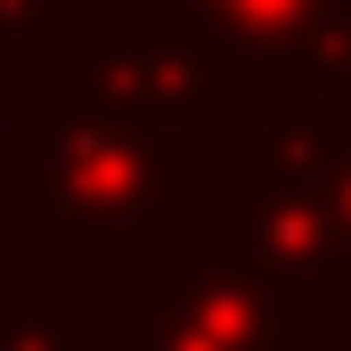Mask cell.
Segmentation results:
<instances>
[{
    "mask_svg": "<svg viewBox=\"0 0 351 351\" xmlns=\"http://www.w3.org/2000/svg\"><path fill=\"white\" fill-rule=\"evenodd\" d=\"M58 16L66 25H82V16H156V0H58Z\"/></svg>",
    "mask_w": 351,
    "mask_h": 351,
    "instance_id": "8",
    "label": "cell"
},
{
    "mask_svg": "<svg viewBox=\"0 0 351 351\" xmlns=\"http://www.w3.org/2000/svg\"><path fill=\"white\" fill-rule=\"evenodd\" d=\"M156 8L213 33L237 98H262L278 82H319L351 41V0H156Z\"/></svg>",
    "mask_w": 351,
    "mask_h": 351,
    "instance_id": "5",
    "label": "cell"
},
{
    "mask_svg": "<svg viewBox=\"0 0 351 351\" xmlns=\"http://www.w3.org/2000/svg\"><path fill=\"white\" fill-rule=\"evenodd\" d=\"M221 237L278 278L294 327L302 319H335V302L351 286V237H343V221L311 188H294L278 164L237 156L221 172Z\"/></svg>",
    "mask_w": 351,
    "mask_h": 351,
    "instance_id": "4",
    "label": "cell"
},
{
    "mask_svg": "<svg viewBox=\"0 0 351 351\" xmlns=\"http://www.w3.org/2000/svg\"><path fill=\"white\" fill-rule=\"evenodd\" d=\"M0 98H8V58H0Z\"/></svg>",
    "mask_w": 351,
    "mask_h": 351,
    "instance_id": "10",
    "label": "cell"
},
{
    "mask_svg": "<svg viewBox=\"0 0 351 351\" xmlns=\"http://www.w3.org/2000/svg\"><path fill=\"white\" fill-rule=\"evenodd\" d=\"M319 82L335 90V98H351V41H343V49H335V66H327V74H319Z\"/></svg>",
    "mask_w": 351,
    "mask_h": 351,
    "instance_id": "9",
    "label": "cell"
},
{
    "mask_svg": "<svg viewBox=\"0 0 351 351\" xmlns=\"http://www.w3.org/2000/svg\"><path fill=\"white\" fill-rule=\"evenodd\" d=\"M58 25V0H0V58H33Z\"/></svg>",
    "mask_w": 351,
    "mask_h": 351,
    "instance_id": "7",
    "label": "cell"
},
{
    "mask_svg": "<svg viewBox=\"0 0 351 351\" xmlns=\"http://www.w3.org/2000/svg\"><path fill=\"white\" fill-rule=\"evenodd\" d=\"M196 131L147 123L74 74L33 98V229L49 245H106L123 229L188 221Z\"/></svg>",
    "mask_w": 351,
    "mask_h": 351,
    "instance_id": "1",
    "label": "cell"
},
{
    "mask_svg": "<svg viewBox=\"0 0 351 351\" xmlns=\"http://www.w3.org/2000/svg\"><path fill=\"white\" fill-rule=\"evenodd\" d=\"M0 351H82V335L66 327V311H49L33 269L0 278Z\"/></svg>",
    "mask_w": 351,
    "mask_h": 351,
    "instance_id": "6",
    "label": "cell"
},
{
    "mask_svg": "<svg viewBox=\"0 0 351 351\" xmlns=\"http://www.w3.org/2000/svg\"><path fill=\"white\" fill-rule=\"evenodd\" d=\"M106 351H294V311L254 254L172 221L147 237V302L114 311Z\"/></svg>",
    "mask_w": 351,
    "mask_h": 351,
    "instance_id": "2",
    "label": "cell"
},
{
    "mask_svg": "<svg viewBox=\"0 0 351 351\" xmlns=\"http://www.w3.org/2000/svg\"><path fill=\"white\" fill-rule=\"evenodd\" d=\"M74 74L98 98L147 114V123H172V131H221L237 82H229V58L213 49V33H196L188 16H82L74 25Z\"/></svg>",
    "mask_w": 351,
    "mask_h": 351,
    "instance_id": "3",
    "label": "cell"
}]
</instances>
